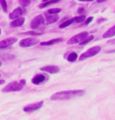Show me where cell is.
I'll return each mask as SVG.
<instances>
[{"label":"cell","instance_id":"cell-1","mask_svg":"<svg viewBox=\"0 0 115 120\" xmlns=\"http://www.w3.org/2000/svg\"><path fill=\"white\" fill-rule=\"evenodd\" d=\"M85 93V90H65V91H59L51 96V100H69L74 97L81 96Z\"/></svg>","mask_w":115,"mask_h":120},{"label":"cell","instance_id":"cell-2","mask_svg":"<svg viewBox=\"0 0 115 120\" xmlns=\"http://www.w3.org/2000/svg\"><path fill=\"white\" fill-rule=\"evenodd\" d=\"M25 85V80H21L20 82H12L9 84H7L2 90L3 92H10V91H19Z\"/></svg>","mask_w":115,"mask_h":120},{"label":"cell","instance_id":"cell-3","mask_svg":"<svg viewBox=\"0 0 115 120\" xmlns=\"http://www.w3.org/2000/svg\"><path fill=\"white\" fill-rule=\"evenodd\" d=\"M100 51H101L100 46H95V47H93V48L89 49L88 50H86L85 53H83V54L79 56V60H80V61H83V60L86 59V58L92 57V56H94L97 55Z\"/></svg>","mask_w":115,"mask_h":120},{"label":"cell","instance_id":"cell-4","mask_svg":"<svg viewBox=\"0 0 115 120\" xmlns=\"http://www.w3.org/2000/svg\"><path fill=\"white\" fill-rule=\"evenodd\" d=\"M89 36V33L87 31H84V32H81V33H78L76 35L73 36L71 39H69V40L67 41V44L69 45H72V44H78L80 43L81 41L85 40V38Z\"/></svg>","mask_w":115,"mask_h":120},{"label":"cell","instance_id":"cell-5","mask_svg":"<svg viewBox=\"0 0 115 120\" xmlns=\"http://www.w3.org/2000/svg\"><path fill=\"white\" fill-rule=\"evenodd\" d=\"M40 43V40L39 39H36V38H26V39H24L20 41L19 45L22 48H29V47H32V46H34L36 44Z\"/></svg>","mask_w":115,"mask_h":120},{"label":"cell","instance_id":"cell-6","mask_svg":"<svg viewBox=\"0 0 115 120\" xmlns=\"http://www.w3.org/2000/svg\"><path fill=\"white\" fill-rule=\"evenodd\" d=\"M43 21H44V17H43V15H37L36 17H34L32 21L30 23V26L32 29H37V28H39L40 25L43 24Z\"/></svg>","mask_w":115,"mask_h":120},{"label":"cell","instance_id":"cell-7","mask_svg":"<svg viewBox=\"0 0 115 120\" xmlns=\"http://www.w3.org/2000/svg\"><path fill=\"white\" fill-rule=\"evenodd\" d=\"M42 106H43V101H40V102L29 104V105L25 106L24 108V112H32V111H36V110L40 109Z\"/></svg>","mask_w":115,"mask_h":120},{"label":"cell","instance_id":"cell-8","mask_svg":"<svg viewBox=\"0 0 115 120\" xmlns=\"http://www.w3.org/2000/svg\"><path fill=\"white\" fill-rule=\"evenodd\" d=\"M17 41V39L15 37H11V38H7L5 39L4 40L0 41V49H5L12 46L13 44H15V42Z\"/></svg>","mask_w":115,"mask_h":120},{"label":"cell","instance_id":"cell-9","mask_svg":"<svg viewBox=\"0 0 115 120\" xmlns=\"http://www.w3.org/2000/svg\"><path fill=\"white\" fill-rule=\"evenodd\" d=\"M59 19V16L58 15H47L44 21H43V24H51V23H54L56 22H58Z\"/></svg>","mask_w":115,"mask_h":120},{"label":"cell","instance_id":"cell-10","mask_svg":"<svg viewBox=\"0 0 115 120\" xmlns=\"http://www.w3.org/2000/svg\"><path fill=\"white\" fill-rule=\"evenodd\" d=\"M24 14V10L22 7H17L9 15V18L14 20V19H16L18 17H21Z\"/></svg>","mask_w":115,"mask_h":120},{"label":"cell","instance_id":"cell-11","mask_svg":"<svg viewBox=\"0 0 115 120\" xmlns=\"http://www.w3.org/2000/svg\"><path fill=\"white\" fill-rule=\"evenodd\" d=\"M40 70L43 72H47L50 74H57L59 72V67L56 66V65H47L44 67H41Z\"/></svg>","mask_w":115,"mask_h":120},{"label":"cell","instance_id":"cell-12","mask_svg":"<svg viewBox=\"0 0 115 120\" xmlns=\"http://www.w3.org/2000/svg\"><path fill=\"white\" fill-rule=\"evenodd\" d=\"M24 17H18V18H16V19H14L13 22H11L10 23V26L11 27H20L24 23Z\"/></svg>","mask_w":115,"mask_h":120},{"label":"cell","instance_id":"cell-13","mask_svg":"<svg viewBox=\"0 0 115 120\" xmlns=\"http://www.w3.org/2000/svg\"><path fill=\"white\" fill-rule=\"evenodd\" d=\"M46 80V76L43 75H37L36 76L33 77V79H32V83H34V84H40L41 82H43L44 81Z\"/></svg>","mask_w":115,"mask_h":120},{"label":"cell","instance_id":"cell-14","mask_svg":"<svg viewBox=\"0 0 115 120\" xmlns=\"http://www.w3.org/2000/svg\"><path fill=\"white\" fill-rule=\"evenodd\" d=\"M114 36H115V25L112 26V27H111L107 31H105L104 33L103 34V38L108 39V38H111V37H114Z\"/></svg>","mask_w":115,"mask_h":120},{"label":"cell","instance_id":"cell-15","mask_svg":"<svg viewBox=\"0 0 115 120\" xmlns=\"http://www.w3.org/2000/svg\"><path fill=\"white\" fill-rule=\"evenodd\" d=\"M60 41H63L62 38H57V39H53V40H49V41H43V42H40V46H50L55 44V43H59Z\"/></svg>","mask_w":115,"mask_h":120},{"label":"cell","instance_id":"cell-16","mask_svg":"<svg viewBox=\"0 0 115 120\" xmlns=\"http://www.w3.org/2000/svg\"><path fill=\"white\" fill-rule=\"evenodd\" d=\"M59 1H60V0H49V1L43 2L42 4H40V8H44V7L48 6V5H52V4H56V3L59 2Z\"/></svg>","mask_w":115,"mask_h":120},{"label":"cell","instance_id":"cell-17","mask_svg":"<svg viewBox=\"0 0 115 120\" xmlns=\"http://www.w3.org/2000/svg\"><path fill=\"white\" fill-rule=\"evenodd\" d=\"M74 21H75L74 18H70V19H68L67 21L64 22L63 23H61V24L59 25V28L63 29V28H66V27H67V26H69V25L73 24V23H74Z\"/></svg>","mask_w":115,"mask_h":120},{"label":"cell","instance_id":"cell-18","mask_svg":"<svg viewBox=\"0 0 115 120\" xmlns=\"http://www.w3.org/2000/svg\"><path fill=\"white\" fill-rule=\"evenodd\" d=\"M76 59H77V54L75 52H71L69 55L67 56V60L69 62H75Z\"/></svg>","mask_w":115,"mask_h":120},{"label":"cell","instance_id":"cell-19","mask_svg":"<svg viewBox=\"0 0 115 120\" xmlns=\"http://www.w3.org/2000/svg\"><path fill=\"white\" fill-rule=\"evenodd\" d=\"M93 40H94V36H93V35L87 36V37H86V38H85L83 41H81L79 44H80V46H84V45H85V44H87V43H89V42H90V41H92Z\"/></svg>","mask_w":115,"mask_h":120},{"label":"cell","instance_id":"cell-20","mask_svg":"<svg viewBox=\"0 0 115 120\" xmlns=\"http://www.w3.org/2000/svg\"><path fill=\"white\" fill-rule=\"evenodd\" d=\"M74 19H75L74 22H75V23H80V22H85L86 17H85V15H80V16H77V17H74Z\"/></svg>","mask_w":115,"mask_h":120},{"label":"cell","instance_id":"cell-21","mask_svg":"<svg viewBox=\"0 0 115 120\" xmlns=\"http://www.w3.org/2000/svg\"><path fill=\"white\" fill-rule=\"evenodd\" d=\"M60 12H61L60 8H51L50 10H48V14H50V15H58Z\"/></svg>","mask_w":115,"mask_h":120},{"label":"cell","instance_id":"cell-22","mask_svg":"<svg viewBox=\"0 0 115 120\" xmlns=\"http://www.w3.org/2000/svg\"><path fill=\"white\" fill-rule=\"evenodd\" d=\"M0 5H1L2 9L5 12L7 11V5H6V1L5 0H0Z\"/></svg>","mask_w":115,"mask_h":120},{"label":"cell","instance_id":"cell-23","mask_svg":"<svg viewBox=\"0 0 115 120\" xmlns=\"http://www.w3.org/2000/svg\"><path fill=\"white\" fill-rule=\"evenodd\" d=\"M19 3L22 5H29L31 3V0H19Z\"/></svg>","mask_w":115,"mask_h":120},{"label":"cell","instance_id":"cell-24","mask_svg":"<svg viewBox=\"0 0 115 120\" xmlns=\"http://www.w3.org/2000/svg\"><path fill=\"white\" fill-rule=\"evenodd\" d=\"M94 20V17H93V16H90V17H88V18H87V19H86V21H85V25H88L89 24V23H90V22H92V21Z\"/></svg>","mask_w":115,"mask_h":120},{"label":"cell","instance_id":"cell-25","mask_svg":"<svg viewBox=\"0 0 115 120\" xmlns=\"http://www.w3.org/2000/svg\"><path fill=\"white\" fill-rule=\"evenodd\" d=\"M26 33L32 34V35H40V34H41V33H36V32H32V31H29V32H26Z\"/></svg>","mask_w":115,"mask_h":120},{"label":"cell","instance_id":"cell-26","mask_svg":"<svg viewBox=\"0 0 115 120\" xmlns=\"http://www.w3.org/2000/svg\"><path fill=\"white\" fill-rule=\"evenodd\" d=\"M104 21H106V19H104V18H102V19H99V20H97V23H100V22H104Z\"/></svg>","mask_w":115,"mask_h":120},{"label":"cell","instance_id":"cell-27","mask_svg":"<svg viewBox=\"0 0 115 120\" xmlns=\"http://www.w3.org/2000/svg\"><path fill=\"white\" fill-rule=\"evenodd\" d=\"M84 12H85V9H84V8H79V9H78V13H79V14H83Z\"/></svg>","mask_w":115,"mask_h":120},{"label":"cell","instance_id":"cell-28","mask_svg":"<svg viewBox=\"0 0 115 120\" xmlns=\"http://www.w3.org/2000/svg\"><path fill=\"white\" fill-rule=\"evenodd\" d=\"M105 1H107V0H97V3H103V2H105Z\"/></svg>","mask_w":115,"mask_h":120},{"label":"cell","instance_id":"cell-29","mask_svg":"<svg viewBox=\"0 0 115 120\" xmlns=\"http://www.w3.org/2000/svg\"><path fill=\"white\" fill-rule=\"evenodd\" d=\"M79 1H82V2H91V1H95V0H79Z\"/></svg>","mask_w":115,"mask_h":120},{"label":"cell","instance_id":"cell-30","mask_svg":"<svg viewBox=\"0 0 115 120\" xmlns=\"http://www.w3.org/2000/svg\"><path fill=\"white\" fill-rule=\"evenodd\" d=\"M4 83H5V81H4V80H0V85L4 84Z\"/></svg>","mask_w":115,"mask_h":120},{"label":"cell","instance_id":"cell-31","mask_svg":"<svg viewBox=\"0 0 115 120\" xmlns=\"http://www.w3.org/2000/svg\"><path fill=\"white\" fill-rule=\"evenodd\" d=\"M1 65H2V62H1V61H0V66H1Z\"/></svg>","mask_w":115,"mask_h":120},{"label":"cell","instance_id":"cell-32","mask_svg":"<svg viewBox=\"0 0 115 120\" xmlns=\"http://www.w3.org/2000/svg\"><path fill=\"white\" fill-rule=\"evenodd\" d=\"M46 1H49V0H43V2H46Z\"/></svg>","mask_w":115,"mask_h":120},{"label":"cell","instance_id":"cell-33","mask_svg":"<svg viewBox=\"0 0 115 120\" xmlns=\"http://www.w3.org/2000/svg\"><path fill=\"white\" fill-rule=\"evenodd\" d=\"M0 35H1V29H0Z\"/></svg>","mask_w":115,"mask_h":120},{"label":"cell","instance_id":"cell-34","mask_svg":"<svg viewBox=\"0 0 115 120\" xmlns=\"http://www.w3.org/2000/svg\"></svg>","mask_w":115,"mask_h":120}]
</instances>
